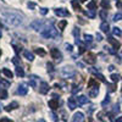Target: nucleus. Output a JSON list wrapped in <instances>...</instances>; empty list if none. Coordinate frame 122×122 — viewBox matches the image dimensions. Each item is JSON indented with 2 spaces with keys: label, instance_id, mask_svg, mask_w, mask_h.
<instances>
[{
  "label": "nucleus",
  "instance_id": "1",
  "mask_svg": "<svg viewBox=\"0 0 122 122\" xmlns=\"http://www.w3.org/2000/svg\"><path fill=\"white\" fill-rule=\"evenodd\" d=\"M3 16L5 22L11 27H18L23 23V17L16 12H4Z\"/></svg>",
  "mask_w": 122,
  "mask_h": 122
},
{
  "label": "nucleus",
  "instance_id": "2",
  "mask_svg": "<svg viewBox=\"0 0 122 122\" xmlns=\"http://www.w3.org/2000/svg\"><path fill=\"white\" fill-rule=\"evenodd\" d=\"M40 34H42L44 38H46V39L57 38V36H59V33H57V29H56V28H54L53 26L44 28V29L42 30V32H40Z\"/></svg>",
  "mask_w": 122,
  "mask_h": 122
},
{
  "label": "nucleus",
  "instance_id": "3",
  "mask_svg": "<svg viewBox=\"0 0 122 122\" xmlns=\"http://www.w3.org/2000/svg\"><path fill=\"white\" fill-rule=\"evenodd\" d=\"M61 73H62V76L65 78H72L76 75V71H75L73 67H71V66H65L62 70H61Z\"/></svg>",
  "mask_w": 122,
  "mask_h": 122
},
{
  "label": "nucleus",
  "instance_id": "4",
  "mask_svg": "<svg viewBox=\"0 0 122 122\" xmlns=\"http://www.w3.org/2000/svg\"><path fill=\"white\" fill-rule=\"evenodd\" d=\"M43 21L42 20H36V21H33V22H30V28L32 29H34V30H39V29H42L43 28Z\"/></svg>",
  "mask_w": 122,
  "mask_h": 122
},
{
  "label": "nucleus",
  "instance_id": "5",
  "mask_svg": "<svg viewBox=\"0 0 122 122\" xmlns=\"http://www.w3.org/2000/svg\"><path fill=\"white\" fill-rule=\"evenodd\" d=\"M50 55H51L53 59H55L56 61H59V62L61 61V59H62V55H61V53L59 51V49H55V48L50 50Z\"/></svg>",
  "mask_w": 122,
  "mask_h": 122
},
{
  "label": "nucleus",
  "instance_id": "6",
  "mask_svg": "<svg viewBox=\"0 0 122 122\" xmlns=\"http://www.w3.org/2000/svg\"><path fill=\"white\" fill-rule=\"evenodd\" d=\"M54 12L59 17H67V16H70V12L67 11L66 9H62V7H61V9H55Z\"/></svg>",
  "mask_w": 122,
  "mask_h": 122
},
{
  "label": "nucleus",
  "instance_id": "7",
  "mask_svg": "<svg viewBox=\"0 0 122 122\" xmlns=\"http://www.w3.org/2000/svg\"><path fill=\"white\" fill-rule=\"evenodd\" d=\"M86 62H88V64H90V65H93V64H95V55L93 54V53H88L87 55H86Z\"/></svg>",
  "mask_w": 122,
  "mask_h": 122
},
{
  "label": "nucleus",
  "instance_id": "8",
  "mask_svg": "<svg viewBox=\"0 0 122 122\" xmlns=\"http://www.w3.org/2000/svg\"><path fill=\"white\" fill-rule=\"evenodd\" d=\"M39 92L42 94H46L48 92H49V84L46 82H42V83H40V86H39Z\"/></svg>",
  "mask_w": 122,
  "mask_h": 122
},
{
  "label": "nucleus",
  "instance_id": "9",
  "mask_svg": "<svg viewBox=\"0 0 122 122\" xmlns=\"http://www.w3.org/2000/svg\"><path fill=\"white\" fill-rule=\"evenodd\" d=\"M67 106L70 110H75L77 107V100H75L73 98H68L67 100Z\"/></svg>",
  "mask_w": 122,
  "mask_h": 122
},
{
  "label": "nucleus",
  "instance_id": "10",
  "mask_svg": "<svg viewBox=\"0 0 122 122\" xmlns=\"http://www.w3.org/2000/svg\"><path fill=\"white\" fill-rule=\"evenodd\" d=\"M99 93V86H94V87H92L89 88V97L90 98H95Z\"/></svg>",
  "mask_w": 122,
  "mask_h": 122
},
{
  "label": "nucleus",
  "instance_id": "11",
  "mask_svg": "<svg viewBox=\"0 0 122 122\" xmlns=\"http://www.w3.org/2000/svg\"><path fill=\"white\" fill-rule=\"evenodd\" d=\"M27 92H28V88H27L25 84H20V86H18V88H17V94H20V95H26Z\"/></svg>",
  "mask_w": 122,
  "mask_h": 122
},
{
  "label": "nucleus",
  "instance_id": "12",
  "mask_svg": "<svg viewBox=\"0 0 122 122\" xmlns=\"http://www.w3.org/2000/svg\"><path fill=\"white\" fill-rule=\"evenodd\" d=\"M48 105H49V107L51 109V110H56L59 107V101L56 99H51V100H49Z\"/></svg>",
  "mask_w": 122,
  "mask_h": 122
},
{
  "label": "nucleus",
  "instance_id": "13",
  "mask_svg": "<svg viewBox=\"0 0 122 122\" xmlns=\"http://www.w3.org/2000/svg\"><path fill=\"white\" fill-rule=\"evenodd\" d=\"M87 103H88V98H87L86 95H79V97L77 98V104L84 105V104H87Z\"/></svg>",
  "mask_w": 122,
  "mask_h": 122
},
{
  "label": "nucleus",
  "instance_id": "14",
  "mask_svg": "<svg viewBox=\"0 0 122 122\" xmlns=\"http://www.w3.org/2000/svg\"><path fill=\"white\" fill-rule=\"evenodd\" d=\"M107 42H109L110 44H112V46H114V48H115L116 50H117V49H118V48L121 46V44H120V43L117 42V40H115V39H114L112 37H110V38H107Z\"/></svg>",
  "mask_w": 122,
  "mask_h": 122
},
{
  "label": "nucleus",
  "instance_id": "15",
  "mask_svg": "<svg viewBox=\"0 0 122 122\" xmlns=\"http://www.w3.org/2000/svg\"><path fill=\"white\" fill-rule=\"evenodd\" d=\"M83 118H84V115H83L82 112H76V114L73 115V121H75V122H82Z\"/></svg>",
  "mask_w": 122,
  "mask_h": 122
},
{
  "label": "nucleus",
  "instance_id": "16",
  "mask_svg": "<svg viewBox=\"0 0 122 122\" xmlns=\"http://www.w3.org/2000/svg\"><path fill=\"white\" fill-rule=\"evenodd\" d=\"M23 56H25L28 61H33V60H34V55H33V53H30L29 50H25V51H23Z\"/></svg>",
  "mask_w": 122,
  "mask_h": 122
},
{
  "label": "nucleus",
  "instance_id": "17",
  "mask_svg": "<svg viewBox=\"0 0 122 122\" xmlns=\"http://www.w3.org/2000/svg\"><path fill=\"white\" fill-rule=\"evenodd\" d=\"M37 81H38V77L37 76H30L29 77V86L33 87V88H37Z\"/></svg>",
  "mask_w": 122,
  "mask_h": 122
},
{
  "label": "nucleus",
  "instance_id": "18",
  "mask_svg": "<svg viewBox=\"0 0 122 122\" xmlns=\"http://www.w3.org/2000/svg\"><path fill=\"white\" fill-rule=\"evenodd\" d=\"M89 71H90L92 73H94V75H95V77H97V78H99V79L101 81V82H106V81H105V77H104L103 75L98 73V71H95V70H93V68H90Z\"/></svg>",
  "mask_w": 122,
  "mask_h": 122
},
{
  "label": "nucleus",
  "instance_id": "19",
  "mask_svg": "<svg viewBox=\"0 0 122 122\" xmlns=\"http://www.w3.org/2000/svg\"><path fill=\"white\" fill-rule=\"evenodd\" d=\"M16 107H18V104L16 103V101H12L11 104H9V105L5 106V111H11V110L16 109Z\"/></svg>",
  "mask_w": 122,
  "mask_h": 122
},
{
  "label": "nucleus",
  "instance_id": "20",
  "mask_svg": "<svg viewBox=\"0 0 122 122\" xmlns=\"http://www.w3.org/2000/svg\"><path fill=\"white\" fill-rule=\"evenodd\" d=\"M100 29L103 30L104 33H107L109 30H110V27H109V23H106V22H103L100 25Z\"/></svg>",
  "mask_w": 122,
  "mask_h": 122
},
{
  "label": "nucleus",
  "instance_id": "21",
  "mask_svg": "<svg viewBox=\"0 0 122 122\" xmlns=\"http://www.w3.org/2000/svg\"><path fill=\"white\" fill-rule=\"evenodd\" d=\"M99 16H100V18H101V20H106V18H107V10H106V9L100 10Z\"/></svg>",
  "mask_w": 122,
  "mask_h": 122
},
{
  "label": "nucleus",
  "instance_id": "22",
  "mask_svg": "<svg viewBox=\"0 0 122 122\" xmlns=\"http://www.w3.org/2000/svg\"><path fill=\"white\" fill-rule=\"evenodd\" d=\"M3 73H4L7 78H12V77H14V73H12L9 68H3Z\"/></svg>",
  "mask_w": 122,
  "mask_h": 122
},
{
  "label": "nucleus",
  "instance_id": "23",
  "mask_svg": "<svg viewBox=\"0 0 122 122\" xmlns=\"http://www.w3.org/2000/svg\"><path fill=\"white\" fill-rule=\"evenodd\" d=\"M112 34L116 36V37H121V36H122V30H121L118 27H114V28H112Z\"/></svg>",
  "mask_w": 122,
  "mask_h": 122
},
{
  "label": "nucleus",
  "instance_id": "24",
  "mask_svg": "<svg viewBox=\"0 0 122 122\" xmlns=\"http://www.w3.org/2000/svg\"><path fill=\"white\" fill-rule=\"evenodd\" d=\"M16 75H17L18 77H23V76H25V71H23V68H21L20 66H16Z\"/></svg>",
  "mask_w": 122,
  "mask_h": 122
},
{
  "label": "nucleus",
  "instance_id": "25",
  "mask_svg": "<svg viewBox=\"0 0 122 122\" xmlns=\"http://www.w3.org/2000/svg\"><path fill=\"white\" fill-rule=\"evenodd\" d=\"M71 4H72V6H73L75 10H77V11H81V6H79V4H78L77 0H72V1H71Z\"/></svg>",
  "mask_w": 122,
  "mask_h": 122
},
{
  "label": "nucleus",
  "instance_id": "26",
  "mask_svg": "<svg viewBox=\"0 0 122 122\" xmlns=\"http://www.w3.org/2000/svg\"><path fill=\"white\" fill-rule=\"evenodd\" d=\"M100 5H101V7H103V9H109V7H110V3H109V0H101Z\"/></svg>",
  "mask_w": 122,
  "mask_h": 122
},
{
  "label": "nucleus",
  "instance_id": "27",
  "mask_svg": "<svg viewBox=\"0 0 122 122\" xmlns=\"http://www.w3.org/2000/svg\"><path fill=\"white\" fill-rule=\"evenodd\" d=\"M7 98V92H6V89L4 88V89H1L0 90V99H6Z\"/></svg>",
  "mask_w": 122,
  "mask_h": 122
},
{
  "label": "nucleus",
  "instance_id": "28",
  "mask_svg": "<svg viewBox=\"0 0 122 122\" xmlns=\"http://www.w3.org/2000/svg\"><path fill=\"white\" fill-rule=\"evenodd\" d=\"M95 7H97V3L94 1V0H92V1L88 3V9L89 10H95Z\"/></svg>",
  "mask_w": 122,
  "mask_h": 122
},
{
  "label": "nucleus",
  "instance_id": "29",
  "mask_svg": "<svg viewBox=\"0 0 122 122\" xmlns=\"http://www.w3.org/2000/svg\"><path fill=\"white\" fill-rule=\"evenodd\" d=\"M87 15H88V17H90V18H94V17H95V10H89V9H88Z\"/></svg>",
  "mask_w": 122,
  "mask_h": 122
},
{
  "label": "nucleus",
  "instance_id": "30",
  "mask_svg": "<svg viewBox=\"0 0 122 122\" xmlns=\"http://www.w3.org/2000/svg\"><path fill=\"white\" fill-rule=\"evenodd\" d=\"M122 20V14H120V12H117L115 16H114V20L112 21H115V22H117V21H121Z\"/></svg>",
  "mask_w": 122,
  "mask_h": 122
},
{
  "label": "nucleus",
  "instance_id": "31",
  "mask_svg": "<svg viewBox=\"0 0 122 122\" xmlns=\"http://www.w3.org/2000/svg\"><path fill=\"white\" fill-rule=\"evenodd\" d=\"M36 53H37L38 55H40V56H44V55H45V51H44L42 48H37V49H36Z\"/></svg>",
  "mask_w": 122,
  "mask_h": 122
},
{
  "label": "nucleus",
  "instance_id": "32",
  "mask_svg": "<svg viewBox=\"0 0 122 122\" xmlns=\"http://www.w3.org/2000/svg\"><path fill=\"white\" fill-rule=\"evenodd\" d=\"M66 25H67V21H65V20H64V21H61V22H59V29L62 30V29L65 28Z\"/></svg>",
  "mask_w": 122,
  "mask_h": 122
},
{
  "label": "nucleus",
  "instance_id": "33",
  "mask_svg": "<svg viewBox=\"0 0 122 122\" xmlns=\"http://www.w3.org/2000/svg\"><path fill=\"white\" fill-rule=\"evenodd\" d=\"M92 40H93V37H92L90 34H84V42L86 43H90Z\"/></svg>",
  "mask_w": 122,
  "mask_h": 122
},
{
  "label": "nucleus",
  "instance_id": "34",
  "mask_svg": "<svg viewBox=\"0 0 122 122\" xmlns=\"http://www.w3.org/2000/svg\"><path fill=\"white\" fill-rule=\"evenodd\" d=\"M104 49L106 50V51H109L110 54H116V50H115V48H110V46H107V45H106Z\"/></svg>",
  "mask_w": 122,
  "mask_h": 122
},
{
  "label": "nucleus",
  "instance_id": "35",
  "mask_svg": "<svg viewBox=\"0 0 122 122\" xmlns=\"http://www.w3.org/2000/svg\"><path fill=\"white\" fill-rule=\"evenodd\" d=\"M0 86H3L4 88H7L10 86V82H7V81H4V79H0Z\"/></svg>",
  "mask_w": 122,
  "mask_h": 122
},
{
  "label": "nucleus",
  "instance_id": "36",
  "mask_svg": "<svg viewBox=\"0 0 122 122\" xmlns=\"http://www.w3.org/2000/svg\"><path fill=\"white\" fill-rule=\"evenodd\" d=\"M94 86H98V83L95 82V79L92 78V79L89 81V83H88V88H92V87H94Z\"/></svg>",
  "mask_w": 122,
  "mask_h": 122
},
{
  "label": "nucleus",
  "instance_id": "37",
  "mask_svg": "<svg viewBox=\"0 0 122 122\" xmlns=\"http://www.w3.org/2000/svg\"><path fill=\"white\" fill-rule=\"evenodd\" d=\"M65 49L67 50V51H70V53H72V50H73V46L71 45V44H68V43H66V44H65Z\"/></svg>",
  "mask_w": 122,
  "mask_h": 122
},
{
  "label": "nucleus",
  "instance_id": "38",
  "mask_svg": "<svg viewBox=\"0 0 122 122\" xmlns=\"http://www.w3.org/2000/svg\"><path fill=\"white\" fill-rule=\"evenodd\" d=\"M79 90H81V88H79L78 86H76V84H73V86H72V90H71V92H72V93H73V94H76V93H77V92H79Z\"/></svg>",
  "mask_w": 122,
  "mask_h": 122
},
{
  "label": "nucleus",
  "instance_id": "39",
  "mask_svg": "<svg viewBox=\"0 0 122 122\" xmlns=\"http://www.w3.org/2000/svg\"><path fill=\"white\" fill-rule=\"evenodd\" d=\"M111 79H112V82H118L120 81V76L118 75H111Z\"/></svg>",
  "mask_w": 122,
  "mask_h": 122
},
{
  "label": "nucleus",
  "instance_id": "40",
  "mask_svg": "<svg viewBox=\"0 0 122 122\" xmlns=\"http://www.w3.org/2000/svg\"><path fill=\"white\" fill-rule=\"evenodd\" d=\"M98 117H99V120H100L101 122H106V120L104 118V112H99V114H98Z\"/></svg>",
  "mask_w": 122,
  "mask_h": 122
},
{
  "label": "nucleus",
  "instance_id": "41",
  "mask_svg": "<svg viewBox=\"0 0 122 122\" xmlns=\"http://www.w3.org/2000/svg\"><path fill=\"white\" fill-rule=\"evenodd\" d=\"M109 101H110V97H109V95H106V98H105V100L103 101V103H101V105H103V106H105L106 104H109Z\"/></svg>",
  "mask_w": 122,
  "mask_h": 122
},
{
  "label": "nucleus",
  "instance_id": "42",
  "mask_svg": "<svg viewBox=\"0 0 122 122\" xmlns=\"http://www.w3.org/2000/svg\"><path fill=\"white\" fill-rule=\"evenodd\" d=\"M46 67H48V71H49V72H53V71H54V68H53V64L48 62V64H46Z\"/></svg>",
  "mask_w": 122,
  "mask_h": 122
},
{
  "label": "nucleus",
  "instance_id": "43",
  "mask_svg": "<svg viewBox=\"0 0 122 122\" xmlns=\"http://www.w3.org/2000/svg\"><path fill=\"white\" fill-rule=\"evenodd\" d=\"M73 34H75L76 39L79 38V29H78V28H75V29H73Z\"/></svg>",
  "mask_w": 122,
  "mask_h": 122
},
{
  "label": "nucleus",
  "instance_id": "44",
  "mask_svg": "<svg viewBox=\"0 0 122 122\" xmlns=\"http://www.w3.org/2000/svg\"><path fill=\"white\" fill-rule=\"evenodd\" d=\"M40 14H42V15H46L48 14V9L46 7H42V9H40Z\"/></svg>",
  "mask_w": 122,
  "mask_h": 122
},
{
  "label": "nucleus",
  "instance_id": "45",
  "mask_svg": "<svg viewBox=\"0 0 122 122\" xmlns=\"http://www.w3.org/2000/svg\"><path fill=\"white\" fill-rule=\"evenodd\" d=\"M118 111H120V105L117 104V105H115V106H114V114L118 112Z\"/></svg>",
  "mask_w": 122,
  "mask_h": 122
},
{
  "label": "nucleus",
  "instance_id": "46",
  "mask_svg": "<svg viewBox=\"0 0 122 122\" xmlns=\"http://www.w3.org/2000/svg\"><path fill=\"white\" fill-rule=\"evenodd\" d=\"M27 6H28L29 9H34V7H36V4H34V3H28Z\"/></svg>",
  "mask_w": 122,
  "mask_h": 122
},
{
  "label": "nucleus",
  "instance_id": "47",
  "mask_svg": "<svg viewBox=\"0 0 122 122\" xmlns=\"http://www.w3.org/2000/svg\"><path fill=\"white\" fill-rule=\"evenodd\" d=\"M97 39H98V42L103 40V37H101V34H100V33H98V34H97Z\"/></svg>",
  "mask_w": 122,
  "mask_h": 122
},
{
  "label": "nucleus",
  "instance_id": "48",
  "mask_svg": "<svg viewBox=\"0 0 122 122\" xmlns=\"http://www.w3.org/2000/svg\"><path fill=\"white\" fill-rule=\"evenodd\" d=\"M0 121H1V122H12L11 120H9V118H6V117H4V118H1V120H0Z\"/></svg>",
  "mask_w": 122,
  "mask_h": 122
},
{
  "label": "nucleus",
  "instance_id": "49",
  "mask_svg": "<svg viewBox=\"0 0 122 122\" xmlns=\"http://www.w3.org/2000/svg\"><path fill=\"white\" fill-rule=\"evenodd\" d=\"M51 117H53V120H54V121H57V117H56V115H55L54 112H51Z\"/></svg>",
  "mask_w": 122,
  "mask_h": 122
},
{
  "label": "nucleus",
  "instance_id": "50",
  "mask_svg": "<svg viewBox=\"0 0 122 122\" xmlns=\"http://www.w3.org/2000/svg\"><path fill=\"white\" fill-rule=\"evenodd\" d=\"M115 70V67L112 66V65H111V66H109V71H114Z\"/></svg>",
  "mask_w": 122,
  "mask_h": 122
},
{
  "label": "nucleus",
  "instance_id": "51",
  "mask_svg": "<svg viewBox=\"0 0 122 122\" xmlns=\"http://www.w3.org/2000/svg\"><path fill=\"white\" fill-rule=\"evenodd\" d=\"M115 122H122V117H118V118H117Z\"/></svg>",
  "mask_w": 122,
  "mask_h": 122
},
{
  "label": "nucleus",
  "instance_id": "52",
  "mask_svg": "<svg viewBox=\"0 0 122 122\" xmlns=\"http://www.w3.org/2000/svg\"><path fill=\"white\" fill-rule=\"evenodd\" d=\"M62 115L65 116V112H64V111H62ZM62 120H64V121H67V118H66V117H62Z\"/></svg>",
  "mask_w": 122,
  "mask_h": 122
},
{
  "label": "nucleus",
  "instance_id": "53",
  "mask_svg": "<svg viewBox=\"0 0 122 122\" xmlns=\"http://www.w3.org/2000/svg\"><path fill=\"white\" fill-rule=\"evenodd\" d=\"M38 122H45V120H43V118H40V120H39Z\"/></svg>",
  "mask_w": 122,
  "mask_h": 122
},
{
  "label": "nucleus",
  "instance_id": "54",
  "mask_svg": "<svg viewBox=\"0 0 122 122\" xmlns=\"http://www.w3.org/2000/svg\"><path fill=\"white\" fill-rule=\"evenodd\" d=\"M81 1H82V3H84V1H87V0H81Z\"/></svg>",
  "mask_w": 122,
  "mask_h": 122
},
{
  "label": "nucleus",
  "instance_id": "55",
  "mask_svg": "<svg viewBox=\"0 0 122 122\" xmlns=\"http://www.w3.org/2000/svg\"><path fill=\"white\" fill-rule=\"evenodd\" d=\"M0 38H1V30H0Z\"/></svg>",
  "mask_w": 122,
  "mask_h": 122
},
{
  "label": "nucleus",
  "instance_id": "56",
  "mask_svg": "<svg viewBox=\"0 0 122 122\" xmlns=\"http://www.w3.org/2000/svg\"><path fill=\"white\" fill-rule=\"evenodd\" d=\"M0 55H1V50H0Z\"/></svg>",
  "mask_w": 122,
  "mask_h": 122
},
{
  "label": "nucleus",
  "instance_id": "57",
  "mask_svg": "<svg viewBox=\"0 0 122 122\" xmlns=\"http://www.w3.org/2000/svg\"><path fill=\"white\" fill-rule=\"evenodd\" d=\"M0 110H1V105H0Z\"/></svg>",
  "mask_w": 122,
  "mask_h": 122
},
{
  "label": "nucleus",
  "instance_id": "58",
  "mask_svg": "<svg viewBox=\"0 0 122 122\" xmlns=\"http://www.w3.org/2000/svg\"><path fill=\"white\" fill-rule=\"evenodd\" d=\"M0 122H1V121H0Z\"/></svg>",
  "mask_w": 122,
  "mask_h": 122
}]
</instances>
